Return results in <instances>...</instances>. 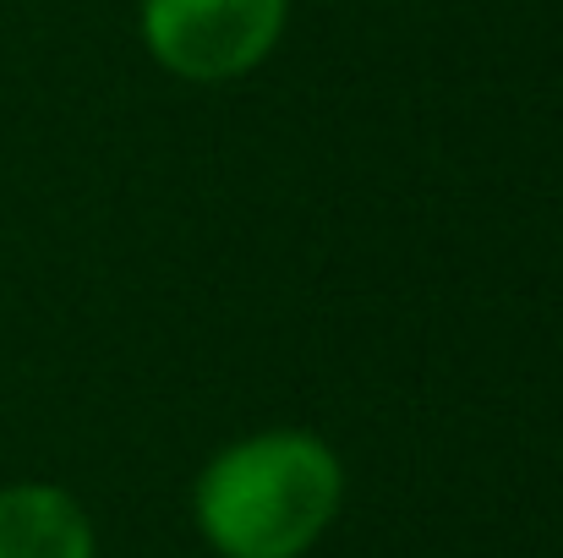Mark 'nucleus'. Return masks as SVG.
Returning <instances> with one entry per match:
<instances>
[{"mask_svg":"<svg viewBox=\"0 0 563 558\" xmlns=\"http://www.w3.org/2000/svg\"><path fill=\"white\" fill-rule=\"evenodd\" d=\"M345 510V460L312 427H263L213 449L191 526L219 558H307Z\"/></svg>","mask_w":563,"mask_h":558,"instance_id":"f257e3e1","label":"nucleus"},{"mask_svg":"<svg viewBox=\"0 0 563 558\" xmlns=\"http://www.w3.org/2000/svg\"><path fill=\"white\" fill-rule=\"evenodd\" d=\"M290 0H143L137 33L159 72L219 88L252 77L285 39Z\"/></svg>","mask_w":563,"mask_h":558,"instance_id":"f03ea898","label":"nucleus"},{"mask_svg":"<svg viewBox=\"0 0 563 558\" xmlns=\"http://www.w3.org/2000/svg\"><path fill=\"white\" fill-rule=\"evenodd\" d=\"M0 558H99V532L60 482L0 488Z\"/></svg>","mask_w":563,"mask_h":558,"instance_id":"7ed1b4c3","label":"nucleus"}]
</instances>
